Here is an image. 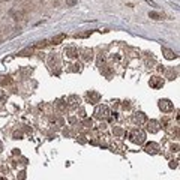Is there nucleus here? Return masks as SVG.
Masks as SVG:
<instances>
[{
    "instance_id": "obj_1",
    "label": "nucleus",
    "mask_w": 180,
    "mask_h": 180,
    "mask_svg": "<svg viewBox=\"0 0 180 180\" xmlns=\"http://www.w3.org/2000/svg\"><path fill=\"white\" fill-rule=\"evenodd\" d=\"M129 138L134 144H144L146 143V132L143 129H140V128H135V129H132L131 134H129Z\"/></svg>"
},
{
    "instance_id": "obj_2",
    "label": "nucleus",
    "mask_w": 180,
    "mask_h": 180,
    "mask_svg": "<svg viewBox=\"0 0 180 180\" xmlns=\"http://www.w3.org/2000/svg\"><path fill=\"white\" fill-rule=\"evenodd\" d=\"M93 114H95V117L99 119V120H107V119L110 117V108L107 107V105H98L95 111H93Z\"/></svg>"
},
{
    "instance_id": "obj_3",
    "label": "nucleus",
    "mask_w": 180,
    "mask_h": 180,
    "mask_svg": "<svg viewBox=\"0 0 180 180\" xmlns=\"http://www.w3.org/2000/svg\"><path fill=\"white\" fill-rule=\"evenodd\" d=\"M158 105H159V110L162 111V113H171V111L174 110V105L170 99H161Z\"/></svg>"
},
{
    "instance_id": "obj_4",
    "label": "nucleus",
    "mask_w": 180,
    "mask_h": 180,
    "mask_svg": "<svg viewBox=\"0 0 180 180\" xmlns=\"http://www.w3.org/2000/svg\"><path fill=\"white\" fill-rule=\"evenodd\" d=\"M132 122L135 123V125H144L146 122H147V117H146L144 113H141V111H137V113H134V116H132Z\"/></svg>"
},
{
    "instance_id": "obj_5",
    "label": "nucleus",
    "mask_w": 180,
    "mask_h": 180,
    "mask_svg": "<svg viewBox=\"0 0 180 180\" xmlns=\"http://www.w3.org/2000/svg\"><path fill=\"white\" fill-rule=\"evenodd\" d=\"M149 86L152 89H162L164 87V80L161 77H152L150 81H149Z\"/></svg>"
},
{
    "instance_id": "obj_6",
    "label": "nucleus",
    "mask_w": 180,
    "mask_h": 180,
    "mask_svg": "<svg viewBox=\"0 0 180 180\" xmlns=\"http://www.w3.org/2000/svg\"><path fill=\"white\" fill-rule=\"evenodd\" d=\"M144 152L149 153V155H156V153L159 152V146L156 144V143H147L144 147Z\"/></svg>"
},
{
    "instance_id": "obj_7",
    "label": "nucleus",
    "mask_w": 180,
    "mask_h": 180,
    "mask_svg": "<svg viewBox=\"0 0 180 180\" xmlns=\"http://www.w3.org/2000/svg\"><path fill=\"white\" fill-rule=\"evenodd\" d=\"M159 129H161L159 122H156V120L147 122V131L150 132V134H156V132H159Z\"/></svg>"
},
{
    "instance_id": "obj_8",
    "label": "nucleus",
    "mask_w": 180,
    "mask_h": 180,
    "mask_svg": "<svg viewBox=\"0 0 180 180\" xmlns=\"http://www.w3.org/2000/svg\"><path fill=\"white\" fill-rule=\"evenodd\" d=\"M80 104H81V99H80V96H77V95H71V96L68 98V105H69V107H72V108H77Z\"/></svg>"
},
{
    "instance_id": "obj_9",
    "label": "nucleus",
    "mask_w": 180,
    "mask_h": 180,
    "mask_svg": "<svg viewBox=\"0 0 180 180\" xmlns=\"http://www.w3.org/2000/svg\"><path fill=\"white\" fill-rule=\"evenodd\" d=\"M87 99H89L90 104H96V102H99V99H101V95H99L98 92L90 90L89 93H87Z\"/></svg>"
},
{
    "instance_id": "obj_10",
    "label": "nucleus",
    "mask_w": 180,
    "mask_h": 180,
    "mask_svg": "<svg viewBox=\"0 0 180 180\" xmlns=\"http://www.w3.org/2000/svg\"><path fill=\"white\" fill-rule=\"evenodd\" d=\"M65 54L69 59H75V57H78V50L75 47H66L65 48Z\"/></svg>"
},
{
    "instance_id": "obj_11",
    "label": "nucleus",
    "mask_w": 180,
    "mask_h": 180,
    "mask_svg": "<svg viewBox=\"0 0 180 180\" xmlns=\"http://www.w3.org/2000/svg\"><path fill=\"white\" fill-rule=\"evenodd\" d=\"M162 53H164V57H165V59H168V60H174V59L177 57V54H174V51L165 48V47L162 48Z\"/></svg>"
},
{
    "instance_id": "obj_12",
    "label": "nucleus",
    "mask_w": 180,
    "mask_h": 180,
    "mask_svg": "<svg viewBox=\"0 0 180 180\" xmlns=\"http://www.w3.org/2000/svg\"><path fill=\"white\" fill-rule=\"evenodd\" d=\"M81 57H83V60H86V62H89V60H92L93 59V51L89 48L83 50V54H81Z\"/></svg>"
},
{
    "instance_id": "obj_13",
    "label": "nucleus",
    "mask_w": 180,
    "mask_h": 180,
    "mask_svg": "<svg viewBox=\"0 0 180 180\" xmlns=\"http://www.w3.org/2000/svg\"><path fill=\"white\" fill-rule=\"evenodd\" d=\"M65 38H66V35H63V33H60V35L54 36L51 41H50V44H53V45H57V44H60L62 41H65Z\"/></svg>"
},
{
    "instance_id": "obj_14",
    "label": "nucleus",
    "mask_w": 180,
    "mask_h": 180,
    "mask_svg": "<svg viewBox=\"0 0 180 180\" xmlns=\"http://www.w3.org/2000/svg\"><path fill=\"white\" fill-rule=\"evenodd\" d=\"M48 44H50V41H41V42H38L35 47L36 48H44V47H47Z\"/></svg>"
},
{
    "instance_id": "obj_15",
    "label": "nucleus",
    "mask_w": 180,
    "mask_h": 180,
    "mask_svg": "<svg viewBox=\"0 0 180 180\" xmlns=\"http://www.w3.org/2000/svg\"><path fill=\"white\" fill-rule=\"evenodd\" d=\"M32 51H33L32 48H26V50H23V51H20L18 56H30L32 54Z\"/></svg>"
},
{
    "instance_id": "obj_16",
    "label": "nucleus",
    "mask_w": 180,
    "mask_h": 180,
    "mask_svg": "<svg viewBox=\"0 0 180 180\" xmlns=\"http://www.w3.org/2000/svg\"><path fill=\"white\" fill-rule=\"evenodd\" d=\"M57 108L60 111H63L66 108V102H63V101H57Z\"/></svg>"
},
{
    "instance_id": "obj_17",
    "label": "nucleus",
    "mask_w": 180,
    "mask_h": 180,
    "mask_svg": "<svg viewBox=\"0 0 180 180\" xmlns=\"http://www.w3.org/2000/svg\"><path fill=\"white\" fill-rule=\"evenodd\" d=\"M9 83H11L9 77H0V84H9Z\"/></svg>"
},
{
    "instance_id": "obj_18",
    "label": "nucleus",
    "mask_w": 180,
    "mask_h": 180,
    "mask_svg": "<svg viewBox=\"0 0 180 180\" xmlns=\"http://www.w3.org/2000/svg\"><path fill=\"white\" fill-rule=\"evenodd\" d=\"M92 35V32H84V33H78V35H75V38H87V36Z\"/></svg>"
},
{
    "instance_id": "obj_19",
    "label": "nucleus",
    "mask_w": 180,
    "mask_h": 180,
    "mask_svg": "<svg viewBox=\"0 0 180 180\" xmlns=\"http://www.w3.org/2000/svg\"><path fill=\"white\" fill-rule=\"evenodd\" d=\"M71 66H74L71 71H75V72H77V71H78V72L81 71V65H80V63H74V65H71Z\"/></svg>"
},
{
    "instance_id": "obj_20",
    "label": "nucleus",
    "mask_w": 180,
    "mask_h": 180,
    "mask_svg": "<svg viewBox=\"0 0 180 180\" xmlns=\"http://www.w3.org/2000/svg\"><path fill=\"white\" fill-rule=\"evenodd\" d=\"M150 18H153V20H161V15L159 14H156V12H150Z\"/></svg>"
},
{
    "instance_id": "obj_21",
    "label": "nucleus",
    "mask_w": 180,
    "mask_h": 180,
    "mask_svg": "<svg viewBox=\"0 0 180 180\" xmlns=\"http://www.w3.org/2000/svg\"><path fill=\"white\" fill-rule=\"evenodd\" d=\"M92 125H93V122H92L90 119H86V120H84V126H86V128H92Z\"/></svg>"
},
{
    "instance_id": "obj_22",
    "label": "nucleus",
    "mask_w": 180,
    "mask_h": 180,
    "mask_svg": "<svg viewBox=\"0 0 180 180\" xmlns=\"http://www.w3.org/2000/svg\"><path fill=\"white\" fill-rule=\"evenodd\" d=\"M170 168H177V161H171L170 162Z\"/></svg>"
},
{
    "instance_id": "obj_23",
    "label": "nucleus",
    "mask_w": 180,
    "mask_h": 180,
    "mask_svg": "<svg viewBox=\"0 0 180 180\" xmlns=\"http://www.w3.org/2000/svg\"><path fill=\"white\" fill-rule=\"evenodd\" d=\"M77 0H66V5H69V6H72V5H75Z\"/></svg>"
},
{
    "instance_id": "obj_24",
    "label": "nucleus",
    "mask_w": 180,
    "mask_h": 180,
    "mask_svg": "<svg viewBox=\"0 0 180 180\" xmlns=\"http://www.w3.org/2000/svg\"><path fill=\"white\" fill-rule=\"evenodd\" d=\"M24 174H26L24 171H21V173H20V180H24V179H26V176H24Z\"/></svg>"
},
{
    "instance_id": "obj_25",
    "label": "nucleus",
    "mask_w": 180,
    "mask_h": 180,
    "mask_svg": "<svg viewBox=\"0 0 180 180\" xmlns=\"http://www.w3.org/2000/svg\"><path fill=\"white\" fill-rule=\"evenodd\" d=\"M80 116H81V117H86V111H84V110H80Z\"/></svg>"
},
{
    "instance_id": "obj_26",
    "label": "nucleus",
    "mask_w": 180,
    "mask_h": 180,
    "mask_svg": "<svg viewBox=\"0 0 180 180\" xmlns=\"http://www.w3.org/2000/svg\"><path fill=\"white\" fill-rule=\"evenodd\" d=\"M14 137H15V138H20V137H21V132H15Z\"/></svg>"
},
{
    "instance_id": "obj_27",
    "label": "nucleus",
    "mask_w": 180,
    "mask_h": 180,
    "mask_svg": "<svg viewBox=\"0 0 180 180\" xmlns=\"http://www.w3.org/2000/svg\"><path fill=\"white\" fill-rule=\"evenodd\" d=\"M0 152H2V144H0Z\"/></svg>"
},
{
    "instance_id": "obj_28",
    "label": "nucleus",
    "mask_w": 180,
    "mask_h": 180,
    "mask_svg": "<svg viewBox=\"0 0 180 180\" xmlns=\"http://www.w3.org/2000/svg\"><path fill=\"white\" fill-rule=\"evenodd\" d=\"M0 180H6V179H0Z\"/></svg>"
}]
</instances>
